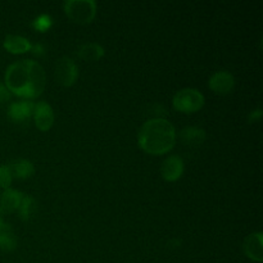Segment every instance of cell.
<instances>
[{
	"label": "cell",
	"mask_w": 263,
	"mask_h": 263,
	"mask_svg": "<svg viewBox=\"0 0 263 263\" xmlns=\"http://www.w3.org/2000/svg\"><path fill=\"white\" fill-rule=\"evenodd\" d=\"M3 223H4V221H3L2 216H0V226H2V225H3Z\"/></svg>",
	"instance_id": "7402d4cb"
},
{
	"label": "cell",
	"mask_w": 263,
	"mask_h": 263,
	"mask_svg": "<svg viewBox=\"0 0 263 263\" xmlns=\"http://www.w3.org/2000/svg\"><path fill=\"white\" fill-rule=\"evenodd\" d=\"M77 54L85 62H97L104 57V48L97 43H86L80 46Z\"/></svg>",
	"instance_id": "9a60e30c"
},
{
	"label": "cell",
	"mask_w": 263,
	"mask_h": 263,
	"mask_svg": "<svg viewBox=\"0 0 263 263\" xmlns=\"http://www.w3.org/2000/svg\"><path fill=\"white\" fill-rule=\"evenodd\" d=\"M208 86L217 95H228L235 86V79L228 71H218L210 77Z\"/></svg>",
	"instance_id": "8992f818"
},
{
	"label": "cell",
	"mask_w": 263,
	"mask_h": 263,
	"mask_svg": "<svg viewBox=\"0 0 263 263\" xmlns=\"http://www.w3.org/2000/svg\"><path fill=\"white\" fill-rule=\"evenodd\" d=\"M33 109H35V103L30 102V100L13 102L8 107V116L14 122H25L32 117Z\"/></svg>",
	"instance_id": "30bf717a"
},
{
	"label": "cell",
	"mask_w": 263,
	"mask_h": 263,
	"mask_svg": "<svg viewBox=\"0 0 263 263\" xmlns=\"http://www.w3.org/2000/svg\"><path fill=\"white\" fill-rule=\"evenodd\" d=\"M50 26H51V18L50 15L48 14L40 15V17L36 18L35 22H33V27H35L37 31H40V32H45L46 30L50 28Z\"/></svg>",
	"instance_id": "d6986e66"
},
{
	"label": "cell",
	"mask_w": 263,
	"mask_h": 263,
	"mask_svg": "<svg viewBox=\"0 0 263 263\" xmlns=\"http://www.w3.org/2000/svg\"><path fill=\"white\" fill-rule=\"evenodd\" d=\"M13 181V176H12V172H10L9 166L7 164H3L0 166V187L3 189H9L10 185H12Z\"/></svg>",
	"instance_id": "ac0fdd59"
},
{
	"label": "cell",
	"mask_w": 263,
	"mask_h": 263,
	"mask_svg": "<svg viewBox=\"0 0 263 263\" xmlns=\"http://www.w3.org/2000/svg\"><path fill=\"white\" fill-rule=\"evenodd\" d=\"M184 161L180 156H170L163 161L161 167V175L166 181L175 182L182 176L184 174Z\"/></svg>",
	"instance_id": "52a82bcc"
},
{
	"label": "cell",
	"mask_w": 263,
	"mask_h": 263,
	"mask_svg": "<svg viewBox=\"0 0 263 263\" xmlns=\"http://www.w3.org/2000/svg\"><path fill=\"white\" fill-rule=\"evenodd\" d=\"M180 140L186 146H200L205 141V131L200 127L189 126L180 133Z\"/></svg>",
	"instance_id": "7c38bea8"
},
{
	"label": "cell",
	"mask_w": 263,
	"mask_h": 263,
	"mask_svg": "<svg viewBox=\"0 0 263 263\" xmlns=\"http://www.w3.org/2000/svg\"><path fill=\"white\" fill-rule=\"evenodd\" d=\"M139 146L152 156H162L176 144V130L166 118H151L145 121L138 134Z\"/></svg>",
	"instance_id": "7a4b0ae2"
},
{
	"label": "cell",
	"mask_w": 263,
	"mask_h": 263,
	"mask_svg": "<svg viewBox=\"0 0 263 263\" xmlns=\"http://www.w3.org/2000/svg\"><path fill=\"white\" fill-rule=\"evenodd\" d=\"M172 104L177 112L192 115L202 109L204 105V97L199 90L186 87V89L179 90L174 95Z\"/></svg>",
	"instance_id": "277c9868"
},
{
	"label": "cell",
	"mask_w": 263,
	"mask_h": 263,
	"mask_svg": "<svg viewBox=\"0 0 263 263\" xmlns=\"http://www.w3.org/2000/svg\"><path fill=\"white\" fill-rule=\"evenodd\" d=\"M262 116V110L261 109H257L254 110V112H252L251 115H249V122H256L257 120H259Z\"/></svg>",
	"instance_id": "44dd1931"
},
{
	"label": "cell",
	"mask_w": 263,
	"mask_h": 263,
	"mask_svg": "<svg viewBox=\"0 0 263 263\" xmlns=\"http://www.w3.org/2000/svg\"><path fill=\"white\" fill-rule=\"evenodd\" d=\"M4 48L12 54L27 53L32 48L30 40L20 35H8L4 40Z\"/></svg>",
	"instance_id": "4fadbf2b"
},
{
	"label": "cell",
	"mask_w": 263,
	"mask_h": 263,
	"mask_svg": "<svg viewBox=\"0 0 263 263\" xmlns=\"http://www.w3.org/2000/svg\"><path fill=\"white\" fill-rule=\"evenodd\" d=\"M4 82L10 94L30 100L43 94L46 85V74L39 62L22 59L8 67Z\"/></svg>",
	"instance_id": "6da1fadb"
},
{
	"label": "cell",
	"mask_w": 263,
	"mask_h": 263,
	"mask_svg": "<svg viewBox=\"0 0 263 263\" xmlns=\"http://www.w3.org/2000/svg\"><path fill=\"white\" fill-rule=\"evenodd\" d=\"M36 211H37V203H36L35 198L30 197V195H23L20 208H18V215H20L21 220H31L36 213Z\"/></svg>",
	"instance_id": "e0dca14e"
},
{
	"label": "cell",
	"mask_w": 263,
	"mask_h": 263,
	"mask_svg": "<svg viewBox=\"0 0 263 263\" xmlns=\"http://www.w3.org/2000/svg\"><path fill=\"white\" fill-rule=\"evenodd\" d=\"M244 253L254 262L263 261V234L261 231L248 235L244 240Z\"/></svg>",
	"instance_id": "9c48e42d"
},
{
	"label": "cell",
	"mask_w": 263,
	"mask_h": 263,
	"mask_svg": "<svg viewBox=\"0 0 263 263\" xmlns=\"http://www.w3.org/2000/svg\"><path fill=\"white\" fill-rule=\"evenodd\" d=\"M63 10L72 22L85 25L92 22L97 15V3L94 0H67Z\"/></svg>",
	"instance_id": "3957f363"
},
{
	"label": "cell",
	"mask_w": 263,
	"mask_h": 263,
	"mask_svg": "<svg viewBox=\"0 0 263 263\" xmlns=\"http://www.w3.org/2000/svg\"><path fill=\"white\" fill-rule=\"evenodd\" d=\"M17 236L8 223L0 226V249L4 252H12L17 248Z\"/></svg>",
	"instance_id": "2e32d148"
},
{
	"label": "cell",
	"mask_w": 263,
	"mask_h": 263,
	"mask_svg": "<svg viewBox=\"0 0 263 263\" xmlns=\"http://www.w3.org/2000/svg\"><path fill=\"white\" fill-rule=\"evenodd\" d=\"M22 198L23 194L18 190L12 189V187L5 189L0 195V215H10L18 211Z\"/></svg>",
	"instance_id": "8fae6325"
},
{
	"label": "cell",
	"mask_w": 263,
	"mask_h": 263,
	"mask_svg": "<svg viewBox=\"0 0 263 263\" xmlns=\"http://www.w3.org/2000/svg\"><path fill=\"white\" fill-rule=\"evenodd\" d=\"M9 168L10 172H12V176L21 180L30 179V177L35 174V166H33V163L25 158L13 161L12 163L9 164Z\"/></svg>",
	"instance_id": "5bb4252c"
},
{
	"label": "cell",
	"mask_w": 263,
	"mask_h": 263,
	"mask_svg": "<svg viewBox=\"0 0 263 263\" xmlns=\"http://www.w3.org/2000/svg\"><path fill=\"white\" fill-rule=\"evenodd\" d=\"M55 80L64 87H69L79 77V67L69 57H62L55 64Z\"/></svg>",
	"instance_id": "5b68a950"
},
{
	"label": "cell",
	"mask_w": 263,
	"mask_h": 263,
	"mask_svg": "<svg viewBox=\"0 0 263 263\" xmlns=\"http://www.w3.org/2000/svg\"><path fill=\"white\" fill-rule=\"evenodd\" d=\"M10 97H12V94L9 92V90L7 89V86L3 82H0V104L7 103L10 99Z\"/></svg>",
	"instance_id": "ffe728a7"
},
{
	"label": "cell",
	"mask_w": 263,
	"mask_h": 263,
	"mask_svg": "<svg viewBox=\"0 0 263 263\" xmlns=\"http://www.w3.org/2000/svg\"><path fill=\"white\" fill-rule=\"evenodd\" d=\"M36 127L40 131L50 130L54 123V110L46 102H39L35 104L33 109Z\"/></svg>",
	"instance_id": "ba28073f"
}]
</instances>
